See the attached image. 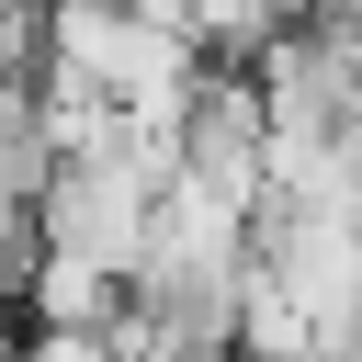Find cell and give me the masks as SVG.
Wrapping results in <instances>:
<instances>
[{
  "instance_id": "277c9868",
  "label": "cell",
  "mask_w": 362,
  "mask_h": 362,
  "mask_svg": "<svg viewBox=\"0 0 362 362\" xmlns=\"http://www.w3.org/2000/svg\"><path fill=\"white\" fill-rule=\"evenodd\" d=\"M339 362H362V339H351V351H339Z\"/></svg>"
},
{
  "instance_id": "7a4b0ae2",
  "label": "cell",
  "mask_w": 362,
  "mask_h": 362,
  "mask_svg": "<svg viewBox=\"0 0 362 362\" xmlns=\"http://www.w3.org/2000/svg\"><path fill=\"white\" fill-rule=\"evenodd\" d=\"M23 362H113V328H23Z\"/></svg>"
},
{
  "instance_id": "3957f363",
  "label": "cell",
  "mask_w": 362,
  "mask_h": 362,
  "mask_svg": "<svg viewBox=\"0 0 362 362\" xmlns=\"http://www.w3.org/2000/svg\"><path fill=\"white\" fill-rule=\"evenodd\" d=\"M113 362H238V351H181V339H158V328H113Z\"/></svg>"
},
{
  "instance_id": "6da1fadb",
  "label": "cell",
  "mask_w": 362,
  "mask_h": 362,
  "mask_svg": "<svg viewBox=\"0 0 362 362\" xmlns=\"http://www.w3.org/2000/svg\"><path fill=\"white\" fill-rule=\"evenodd\" d=\"M181 23H192V45H204V57H238V68L283 34V11H272V0H181Z\"/></svg>"
}]
</instances>
